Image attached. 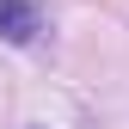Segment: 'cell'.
<instances>
[{
	"instance_id": "6da1fadb",
	"label": "cell",
	"mask_w": 129,
	"mask_h": 129,
	"mask_svg": "<svg viewBox=\"0 0 129 129\" xmlns=\"http://www.w3.org/2000/svg\"><path fill=\"white\" fill-rule=\"evenodd\" d=\"M43 31H49V19H43L37 0H0V43H37Z\"/></svg>"
}]
</instances>
